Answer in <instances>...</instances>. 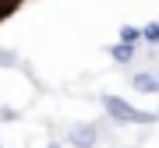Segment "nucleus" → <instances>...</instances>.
Here are the masks:
<instances>
[{
    "label": "nucleus",
    "mask_w": 159,
    "mask_h": 148,
    "mask_svg": "<svg viewBox=\"0 0 159 148\" xmlns=\"http://www.w3.org/2000/svg\"><path fill=\"white\" fill-rule=\"evenodd\" d=\"M99 106H102V113L113 120V124H134V127L159 124V116L152 113V109H138L134 102H127V99H120V95H102Z\"/></svg>",
    "instance_id": "1"
},
{
    "label": "nucleus",
    "mask_w": 159,
    "mask_h": 148,
    "mask_svg": "<svg viewBox=\"0 0 159 148\" xmlns=\"http://www.w3.org/2000/svg\"><path fill=\"white\" fill-rule=\"evenodd\" d=\"M67 145L71 148H96L99 145V127L96 124H74L67 131Z\"/></svg>",
    "instance_id": "2"
},
{
    "label": "nucleus",
    "mask_w": 159,
    "mask_h": 148,
    "mask_svg": "<svg viewBox=\"0 0 159 148\" xmlns=\"http://www.w3.org/2000/svg\"><path fill=\"white\" fill-rule=\"evenodd\" d=\"M138 53H142V46H131V42H113V46H106V57L113 60V63H120V67H131V63L138 60Z\"/></svg>",
    "instance_id": "3"
},
{
    "label": "nucleus",
    "mask_w": 159,
    "mask_h": 148,
    "mask_svg": "<svg viewBox=\"0 0 159 148\" xmlns=\"http://www.w3.org/2000/svg\"><path fill=\"white\" fill-rule=\"evenodd\" d=\"M131 88H134V92H145V95H156V74L152 71H134V74H131Z\"/></svg>",
    "instance_id": "4"
},
{
    "label": "nucleus",
    "mask_w": 159,
    "mask_h": 148,
    "mask_svg": "<svg viewBox=\"0 0 159 148\" xmlns=\"http://www.w3.org/2000/svg\"><path fill=\"white\" fill-rule=\"evenodd\" d=\"M142 46H148V50H159V18H152V21L142 25Z\"/></svg>",
    "instance_id": "5"
},
{
    "label": "nucleus",
    "mask_w": 159,
    "mask_h": 148,
    "mask_svg": "<svg viewBox=\"0 0 159 148\" xmlns=\"http://www.w3.org/2000/svg\"><path fill=\"white\" fill-rule=\"evenodd\" d=\"M117 39H120V42H131V46H142V25L124 21V25H120V32H117Z\"/></svg>",
    "instance_id": "6"
},
{
    "label": "nucleus",
    "mask_w": 159,
    "mask_h": 148,
    "mask_svg": "<svg viewBox=\"0 0 159 148\" xmlns=\"http://www.w3.org/2000/svg\"><path fill=\"white\" fill-rule=\"evenodd\" d=\"M0 67H21V57H18V50H7V46H0Z\"/></svg>",
    "instance_id": "7"
},
{
    "label": "nucleus",
    "mask_w": 159,
    "mask_h": 148,
    "mask_svg": "<svg viewBox=\"0 0 159 148\" xmlns=\"http://www.w3.org/2000/svg\"><path fill=\"white\" fill-rule=\"evenodd\" d=\"M0 120H4V124H11V120H18V109H11V106H0Z\"/></svg>",
    "instance_id": "8"
},
{
    "label": "nucleus",
    "mask_w": 159,
    "mask_h": 148,
    "mask_svg": "<svg viewBox=\"0 0 159 148\" xmlns=\"http://www.w3.org/2000/svg\"><path fill=\"white\" fill-rule=\"evenodd\" d=\"M46 148H64V145H60V141H50V145H46Z\"/></svg>",
    "instance_id": "9"
},
{
    "label": "nucleus",
    "mask_w": 159,
    "mask_h": 148,
    "mask_svg": "<svg viewBox=\"0 0 159 148\" xmlns=\"http://www.w3.org/2000/svg\"><path fill=\"white\" fill-rule=\"evenodd\" d=\"M0 148H4V141H0Z\"/></svg>",
    "instance_id": "10"
},
{
    "label": "nucleus",
    "mask_w": 159,
    "mask_h": 148,
    "mask_svg": "<svg viewBox=\"0 0 159 148\" xmlns=\"http://www.w3.org/2000/svg\"><path fill=\"white\" fill-rule=\"evenodd\" d=\"M156 116H159V109H156Z\"/></svg>",
    "instance_id": "11"
}]
</instances>
